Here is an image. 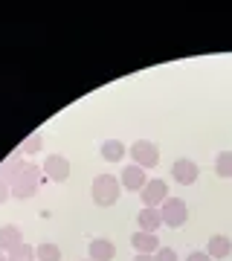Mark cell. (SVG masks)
Returning a JSON list of instances; mask_svg holds the SVG:
<instances>
[{
	"mask_svg": "<svg viewBox=\"0 0 232 261\" xmlns=\"http://www.w3.org/2000/svg\"><path fill=\"white\" fill-rule=\"evenodd\" d=\"M0 177L9 183L12 197L29 200V197L41 189V183H44V171H41L35 163H23V160L9 157L3 166H0Z\"/></svg>",
	"mask_w": 232,
	"mask_h": 261,
	"instance_id": "6da1fadb",
	"label": "cell"
},
{
	"mask_svg": "<svg viewBox=\"0 0 232 261\" xmlns=\"http://www.w3.org/2000/svg\"><path fill=\"white\" fill-rule=\"evenodd\" d=\"M122 195V183L113 174H96L93 177V186H90V197L96 206H102V209H108V206H113L116 200H119Z\"/></svg>",
	"mask_w": 232,
	"mask_h": 261,
	"instance_id": "7a4b0ae2",
	"label": "cell"
},
{
	"mask_svg": "<svg viewBox=\"0 0 232 261\" xmlns=\"http://www.w3.org/2000/svg\"><path fill=\"white\" fill-rule=\"evenodd\" d=\"M160 218H163L166 226L177 229V226H183L186 221H189V206H186V200L168 195L166 200H163V206H160Z\"/></svg>",
	"mask_w": 232,
	"mask_h": 261,
	"instance_id": "3957f363",
	"label": "cell"
},
{
	"mask_svg": "<svg viewBox=\"0 0 232 261\" xmlns=\"http://www.w3.org/2000/svg\"><path fill=\"white\" fill-rule=\"evenodd\" d=\"M131 160L139 168H154L160 163V145L151 140H137L131 145Z\"/></svg>",
	"mask_w": 232,
	"mask_h": 261,
	"instance_id": "277c9868",
	"label": "cell"
},
{
	"mask_svg": "<svg viewBox=\"0 0 232 261\" xmlns=\"http://www.w3.org/2000/svg\"><path fill=\"white\" fill-rule=\"evenodd\" d=\"M197 177H200V168H197L195 160L180 157V160L171 163V180H174V183H180V186H195Z\"/></svg>",
	"mask_w": 232,
	"mask_h": 261,
	"instance_id": "5b68a950",
	"label": "cell"
},
{
	"mask_svg": "<svg viewBox=\"0 0 232 261\" xmlns=\"http://www.w3.org/2000/svg\"><path fill=\"white\" fill-rule=\"evenodd\" d=\"M41 171H44L46 180H53V183H64V180H70V160L61 157V154H46Z\"/></svg>",
	"mask_w": 232,
	"mask_h": 261,
	"instance_id": "8992f818",
	"label": "cell"
},
{
	"mask_svg": "<svg viewBox=\"0 0 232 261\" xmlns=\"http://www.w3.org/2000/svg\"><path fill=\"white\" fill-rule=\"evenodd\" d=\"M119 183L125 192H142V186L148 183V177H145V168H139V166H122L119 171Z\"/></svg>",
	"mask_w": 232,
	"mask_h": 261,
	"instance_id": "52a82bcc",
	"label": "cell"
},
{
	"mask_svg": "<svg viewBox=\"0 0 232 261\" xmlns=\"http://www.w3.org/2000/svg\"><path fill=\"white\" fill-rule=\"evenodd\" d=\"M139 197H142V203L145 206H163V200L168 197V183H163V180H148L145 186H142V192H139Z\"/></svg>",
	"mask_w": 232,
	"mask_h": 261,
	"instance_id": "ba28073f",
	"label": "cell"
},
{
	"mask_svg": "<svg viewBox=\"0 0 232 261\" xmlns=\"http://www.w3.org/2000/svg\"><path fill=\"white\" fill-rule=\"evenodd\" d=\"M131 247L139 255H154L160 250V238H157V232H142V229H137V232L131 235Z\"/></svg>",
	"mask_w": 232,
	"mask_h": 261,
	"instance_id": "9c48e42d",
	"label": "cell"
},
{
	"mask_svg": "<svg viewBox=\"0 0 232 261\" xmlns=\"http://www.w3.org/2000/svg\"><path fill=\"white\" fill-rule=\"evenodd\" d=\"M137 226L142 232H157L160 226H163V218H160L157 206H142L139 215H137Z\"/></svg>",
	"mask_w": 232,
	"mask_h": 261,
	"instance_id": "30bf717a",
	"label": "cell"
},
{
	"mask_svg": "<svg viewBox=\"0 0 232 261\" xmlns=\"http://www.w3.org/2000/svg\"><path fill=\"white\" fill-rule=\"evenodd\" d=\"M87 252H90V261H113L116 258V247L108 238H93Z\"/></svg>",
	"mask_w": 232,
	"mask_h": 261,
	"instance_id": "8fae6325",
	"label": "cell"
},
{
	"mask_svg": "<svg viewBox=\"0 0 232 261\" xmlns=\"http://www.w3.org/2000/svg\"><path fill=\"white\" fill-rule=\"evenodd\" d=\"M23 244V235L15 224H3L0 226V252H12L15 247Z\"/></svg>",
	"mask_w": 232,
	"mask_h": 261,
	"instance_id": "7c38bea8",
	"label": "cell"
},
{
	"mask_svg": "<svg viewBox=\"0 0 232 261\" xmlns=\"http://www.w3.org/2000/svg\"><path fill=\"white\" fill-rule=\"evenodd\" d=\"M99 154H102L105 163H119V160H125L128 148H125L122 140H105L102 145H99Z\"/></svg>",
	"mask_w": 232,
	"mask_h": 261,
	"instance_id": "4fadbf2b",
	"label": "cell"
},
{
	"mask_svg": "<svg viewBox=\"0 0 232 261\" xmlns=\"http://www.w3.org/2000/svg\"><path fill=\"white\" fill-rule=\"evenodd\" d=\"M206 252H209V258L221 261V258H226V255L232 252V241L226 238V235H212L209 244H206Z\"/></svg>",
	"mask_w": 232,
	"mask_h": 261,
	"instance_id": "5bb4252c",
	"label": "cell"
},
{
	"mask_svg": "<svg viewBox=\"0 0 232 261\" xmlns=\"http://www.w3.org/2000/svg\"><path fill=\"white\" fill-rule=\"evenodd\" d=\"M215 174L223 180H232V151H218V157H215Z\"/></svg>",
	"mask_w": 232,
	"mask_h": 261,
	"instance_id": "9a60e30c",
	"label": "cell"
},
{
	"mask_svg": "<svg viewBox=\"0 0 232 261\" xmlns=\"http://www.w3.org/2000/svg\"><path fill=\"white\" fill-rule=\"evenodd\" d=\"M35 255H38V261H61V247L53 241H44L35 247Z\"/></svg>",
	"mask_w": 232,
	"mask_h": 261,
	"instance_id": "2e32d148",
	"label": "cell"
},
{
	"mask_svg": "<svg viewBox=\"0 0 232 261\" xmlns=\"http://www.w3.org/2000/svg\"><path fill=\"white\" fill-rule=\"evenodd\" d=\"M6 261H38V255H35V247L23 241L20 247H15L12 252H6Z\"/></svg>",
	"mask_w": 232,
	"mask_h": 261,
	"instance_id": "e0dca14e",
	"label": "cell"
},
{
	"mask_svg": "<svg viewBox=\"0 0 232 261\" xmlns=\"http://www.w3.org/2000/svg\"><path fill=\"white\" fill-rule=\"evenodd\" d=\"M41 145H44V134H41V130H35L32 137H27V140H23V145H20V148H23V154H38V151H41Z\"/></svg>",
	"mask_w": 232,
	"mask_h": 261,
	"instance_id": "ac0fdd59",
	"label": "cell"
},
{
	"mask_svg": "<svg viewBox=\"0 0 232 261\" xmlns=\"http://www.w3.org/2000/svg\"><path fill=\"white\" fill-rule=\"evenodd\" d=\"M154 261H180V258H177V252L171 250V247H160V250L154 252Z\"/></svg>",
	"mask_w": 232,
	"mask_h": 261,
	"instance_id": "d6986e66",
	"label": "cell"
},
{
	"mask_svg": "<svg viewBox=\"0 0 232 261\" xmlns=\"http://www.w3.org/2000/svg\"><path fill=\"white\" fill-rule=\"evenodd\" d=\"M186 261H215V258H209V252L206 250H195V252L186 255Z\"/></svg>",
	"mask_w": 232,
	"mask_h": 261,
	"instance_id": "ffe728a7",
	"label": "cell"
},
{
	"mask_svg": "<svg viewBox=\"0 0 232 261\" xmlns=\"http://www.w3.org/2000/svg\"><path fill=\"white\" fill-rule=\"evenodd\" d=\"M12 197V192H9V183H6V180L0 177V206L6 203V200H9Z\"/></svg>",
	"mask_w": 232,
	"mask_h": 261,
	"instance_id": "44dd1931",
	"label": "cell"
},
{
	"mask_svg": "<svg viewBox=\"0 0 232 261\" xmlns=\"http://www.w3.org/2000/svg\"><path fill=\"white\" fill-rule=\"evenodd\" d=\"M134 261H154V255H139V252H137V255H134Z\"/></svg>",
	"mask_w": 232,
	"mask_h": 261,
	"instance_id": "7402d4cb",
	"label": "cell"
},
{
	"mask_svg": "<svg viewBox=\"0 0 232 261\" xmlns=\"http://www.w3.org/2000/svg\"><path fill=\"white\" fill-rule=\"evenodd\" d=\"M0 261H6V252H0Z\"/></svg>",
	"mask_w": 232,
	"mask_h": 261,
	"instance_id": "603a6c76",
	"label": "cell"
},
{
	"mask_svg": "<svg viewBox=\"0 0 232 261\" xmlns=\"http://www.w3.org/2000/svg\"><path fill=\"white\" fill-rule=\"evenodd\" d=\"M84 261H90V258H84Z\"/></svg>",
	"mask_w": 232,
	"mask_h": 261,
	"instance_id": "cb8c5ba5",
	"label": "cell"
}]
</instances>
